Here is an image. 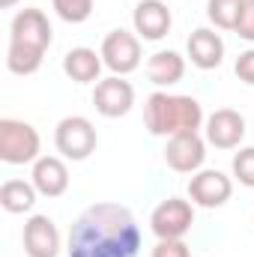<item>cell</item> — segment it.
Listing matches in <instances>:
<instances>
[{
	"mask_svg": "<svg viewBox=\"0 0 254 257\" xmlns=\"http://www.w3.org/2000/svg\"><path fill=\"white\" fill-rule=\"evenodd\" d=\"M141 230L123 203L87 206L69 230V257H138Z\"/></svg>",
	"mask_w": 254,
	"mask_h": 257,
	"instance_id": "6da1fadb",
	"label": "cell"
},
{
	"mask_svg": "<svg viewBox=\"0 0 254 257\" xmlns=\"http://www.w3.org/2000/svg\"><path fill=\"white\" fill-rule=\"evenodd\" d=\"M144 123L150 135L174 138L180 132H197L203 123V108L194 96H171L159 90L144 105Z\"/></svg>",
	"mask_w": 254,
	"mask_h": 257,
	"instance_id": "7a4b0ae2",
	"label": "cell"
},
{
	"mask_svg": "<svg viewBox=\"0 0 254 257\" xmlns=\"http://www.w3.org/2000/svg\"><path fill=\"white\" fill-rule=\"evenodd\" d=\"M0 159L6 165H27L39 159V132L24 120H0Z\"/></svg>",
	"mask_w": 254,
	"mask_h": 257,
	"instance_id": "3957f363",
	"label": "cell"
},
{
	"mask_svg": "<svg viewBox=\"0 0 254 257\" xmlns=\"http://www.w3.org/2000/svg\"><path fill=\"white\" fill-rule=\"evenodd\" d=\"M54 144H57V150L66 159L84 162L96 150L99 138H96V128L87 117H63L54 128Z\"/></svg>",
	"mask_w": 254,
	"mask_h": 257,
	"instance_id": "277c9868",
	"label": "cell"
},
{
	"mask_svg": "<svg viewBox=\"0 0 254 257\" xmlns=\"http://www.w3.org/2000/svg\"><path fill=\"white\" fill-rule=\"evenodd\" d=\"M191 224H194V209L183 197L162 200L150 215V227L159 239H183L191 230Z\"/></svg>",
	"mask_w": 254,
	"mask_h": 257,
	"instance_id": "5b68a950",
	"label": "cell"
},
{
	"mask_svg": "<svg viewBox=\"0 0 254 257\" xmlns=\"http://www.w3.org/2000/svg\"><path fill=\"white\" fill-rule=\"evenodd\" d=\"M9 42L45 54L48 45H51V24H48V15H45L42 9H21V12L12 18Z\"/></svg>",
	"mask_w": 254,
	"mask_h": 257,
	"instance_id": "8992f818",
	"label": "cell"
},
{
	"mask_svg": "<svg viewBox=\"0 0 254 257\" xmlns=\"http://www.w3.org/2000/svg\"><path fill=\"white\" fill-rule=\"evenodd\" d=\"M203 159H206V141L197 132H180V135L168 138L165 162L177 174H197Z\"/></svg>",
	"mask_w": 254,
	"mask_h": 257,
	"instance_id": "52a82bcc",
	"label": "cell"
},
{
	"mask_svg": "<svg viewBox=\"0 0 254 257\" xmlns=\"http://www.w3.org/2000/svg\"><path fill=\"white\" fill-rule=\"evenodd\" d=\"M102 60L114 75H129L141 66V42L129 30H111L102 42Z\"/></svg>",
	"mask_w": 254,
	"mask_h": 257,
	"instance_id": "ba28073f",
	"label": "cell"
},
{
	"mask_svg": "<svg viewBox=\"0 0 254 257\" xmlns=\"http://www.w3.org/2000/svg\"><path fill=\"white\" fill-rule=\"evenodd\" d=\"M93 105L108 120L126 117L129 111H132V105H135V87L129 81H123V75H111V78H105V81L96 84Z\"/></svg>",
	"mask_w": 254,
	"mask_h": 257,
	"instance_id": "9c48e42d",
	"label": "cell"
},
{
	"mask_svg": "<svg viewBox=\"0 0 254 257\" xmlns=\"http://www.w3.org/2000/svg\"><path fill=\"white\" fill-rule=\"evenodd\" d=\"M233 194V183L230 177H224L221 171H197L189 180V197L191 203L203 206V209H215L224 206Z\"/></svg>",
	"mask_w": 254,
	"mask_h": 257,
	"instance_id": "30bf717a",
	"label": "cell"
},
{
	"mask_svg": "<svg viewBox=\"0 0 254 257\" xmlns=\"http://www.w3.org/2000/svg\"><path fill=\"white\" fill-rule=\"evenodd\" d=\"M245 138V117L233 108H218L206 120V141L215 150H233Z\"/></svg>",
	"mask_w": 254,
	"mask_h": 257,
	"instance_id": "8fae6325",
	"label": "cell"
},
{
	"mask_svg": "<svg viewBox=\"0 0 254 257\" xmlns=\"http://www.w3.org/2000/svg\"><path fill=\"white\" fill-rule=\"evenodd\" d=\"M132 21H135V33L150 39V42H159L168 36L174 18H171V9L162 3V0H141L132 12Z\"/></svg>",
	"mask_w": 254,
	"mask_h": 257,
	"instance_id": "7c38bea8",
	"label": "cell"
},
{
	"mask_svg": "<svg viewBox=\"0 0 254 257\" xmlns=\"http://www.w3.org/2000/svg\"><path fill=\"white\" fill-rule=\"evenodd\" d=\"M24 251L27 257H57L60 254V233L48 215H33L24 224Z\"/></svg>",
	"mask_w": 254,
	"mask_h": 257,
	"instance_id": "4fadbf2b",
	"label": "cell"
},
{
	"mask_svg": "<svg viewBox=\"0 0 254 257\" xmlns=\"http://www.w3.org/2000/svg\"><path fill=\"white\" fill-rule=\"evenodd\" d=\"M186 48H189V57L197 69H215L224 60V39L209 27H197L189 36Z\"/></svg>",
	"mask_w": 254,
	"mask_h": 257,
	"instance_id": "5bb4252c",
	"label": "cell"
},
{
	"mask_svg": "<svg viewBox=\"0 0 254 257\" xmlns=\"http://www.w3.org/2000/svg\"><path fill=\"white\" fill-rule=\"evenodd\" d=\"M33 186L45 197H60L69 189V171L57 156H39L33 162Z\"/></svg>",
	"mask_w": 254,
	"mask_h": 257,
	"instance_id": "9a60e30c",
	"label": "cell"
},
{
	"mask_svg": "<svg viewBox=\"0 0 254 257\" xmlns=\"http://www.w3.org/2000/svg\"><path fill=\"white\" fill-rule=\"evenodd\" d=\"M102 66H105L102 54H96L93 48H72L63 57V72L75 84H93V81H99Z\"/></svg>",
	"mask_w": 254,
	"mask_h": 257,
	"instance_id": "2e32d148",
	"label": "cell"
},
{
	"mask_svg": "<svg viewBox=\"0 0 254 257\" xmlns=\"http://www.w3.org/2000/svg\"><path fill=\"white\" fill-rule=\"evenodd\" d=\"M147 75L156 87H171V84H180L183 75H186V60L177 54V51H156L150 60H147Z\"/></svg>",
	"mask_w": 254,
	"mask_h": 257,
	"instance_id": "e0dca14e",
	"label": "cell"
},
{
	"mask_svg": "<svg viewBox=\"0 0 254 257\" xmlns=\"http://www.w3.org/2000/svg\"><path fill=\"white\" fill-rule=\"evenodd\" d=\"M36 186L33 183H24V180H6L0 186V206L12 215L18 212H30L33 203H36Z\"/></svg>",
	"mask_w": 254,
	"mask_h": 257,
	"instance_id": "ac0fdd59",
	"label": "cell"
},
{
	"mask_svg": "<svg viewBox=\"0 0 254 257\" xmlns=\"http://www.w3.org/2000/svg\"><path fill=\"white\" fill-rule=\"evenodd\" d=\"M245 0H209L206 3V18L221 27V30H236L239 18H242Z\"/></svg>",
	"mask_w": 254,
	"mask_h": 257,
	"instance_id": "d6986e66",
	"label": "cell"
},
{
	"mask_svg": "<svg viewBox=\"0 0 254 257\" xmlns=\"http://www.w3.org/2000/svg\"><path fill=\"white\" fill-rule=\"evenodd\" d=\"M42 51H33V48H24V45H12L9 42V51H6V66L9 72L15 75H33L39 66H42Z\"/></svg>",
	"mask_w": 254,
	"mask_h": 257,
	"instance_id": "ffe728a7",
	"label": "cell"
},
{
	"mask_svg": "<svg viewBox=\"0 0 254 257\" xmlns=\"http://www.w3.org/2000/svg\"><path fill=\"white\" fill-rule=\"evenodd\" d=\"M54 12L69 24H81L93 15V0H54Z\"/></svg>",
	"mask_w": 254,
	"mask_h": 257,
	"instance_id": "44dd1931",
	"label": "cell"
},
{
	"mask_svg": "<svg viewBox=\"0 0 254 257\" xmlns=\"http://www.w3.org/2000/svg\"><path fill=\"white\" fill-rule=\"evenodd\" d=\"M233 177L245 189H254V147H242L233 156Z\"/></svg>",
	"mask_w": 254,
	"mask_h": 257,
	"instance_id": "7402d4cb",
	"label": "cell"
},
{
	"mask_svg": "<svg viewBox=\"0 0 254 257\" xmlns=\"http://www.w3.org/2000/svg\"><path fill=\"white\" fill-rule=\"evenodd\" d=\"M150 257H191V251L183 239H159Z\"/></svg>",
	"mask_w": 254,
	"mask_h": 257,
	"instance_id": "603a6c76",
	"label": "cell"
},
{
	"mask_svg": "<svg viewBox=\"0 0 254 257\" xmlns=\"http://www.w3.org/2000/svg\"><path fill=\"white\" fill-rule=\"evenodd\" d=\"M236 78L242 81V84H251L254 87V48H248V51H242L239 57H236Z\"/></svg>",
	"mask_w": 254,
	"mask_h": 257,
	"instance_id": "cb8c5ba5",
	"label": "cell"
},
{
	"mask_svg": "<svg viewBox=\"0 0 254 257\" xmlns=\"http://www.w3.org/2000/svg\"><path fill=\"white\" fill-rule=\"evenodd\" d=\"M236 36L245 39V42H254V0H245L242 18H239V24H236Z\"/></svg>",
	"mask_w": 254,
	"mask_h": 257,
	"instance_id": "d4e9b609",
	"label": "cell"
},
{
	"mask_svg": "<svg viewBox=\"0 0 254 257\" xmlns=\"http://www.w3.org/2000/svg\"><path fill=\"white\" fill-rule=\"evenodd\" d=\"M15 3H18V0H0V6H3V9H9V6H15Z\"/></svg>",
	"mask_w": 254,
	"mask_h": 257,
	"instance_id": "484cf974",
	"label": "cell"
}]
</instances>
